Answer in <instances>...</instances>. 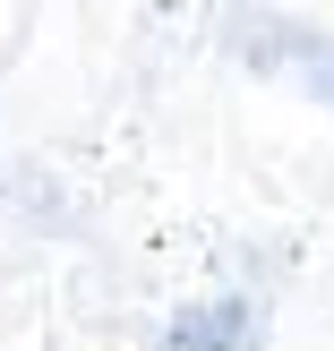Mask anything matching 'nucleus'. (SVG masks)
Listing matches in <instances>:
<instances>
[{
    "mask_svg": "<svg viewBox=\"0 0 334 351\" xmlns=\"http://www.w3.org/2000/svg\"><path fill=\"white\" fill-rule=\"evenodd\" d=\"M240 51H249V69L309 86V95L334 112V34L300 26V17H249V26H240Z\"/></svg>",
    "mask_w": 334,
    "mask_h": 351,
    "instance_id": "1",
    "label": "nucleus"
},
{
    "mask_svg": "<svg viewBox=\"0 0 334 351\" xmlns=\"http://www.w3.org/2000/svg\"><path fill=\"white\" fill-rule=\"evenodd\" d=\"M257 335V308L249 300H198L163 326V351H240Z\"/></svg>",
    "mask_w": 334,
    "mask_h": 351,
    "instance_id": "2",
    "label": "nucleus"
}]
</instances>
